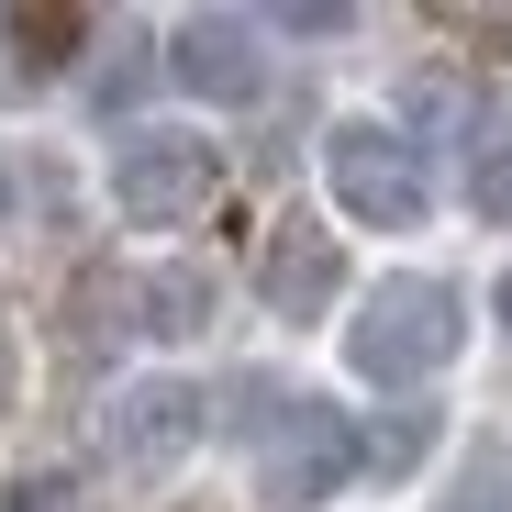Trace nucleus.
Segmentation results:
<instances>
[{"mask_svg": "<svg viewBox=\"0 0 512 512\" xmlns=\"http://www.w3.org/2000/svg\"><path fill=\"white\" fill-rule=\"evenodd\" d=\"M457 346H468L457 279H379V290L357 301V323H346V368H357L368 390L435 379V368H457Z\"/></svg>", "mask_w": 512, "mask_h": 512, "instance_id": "1", "label": "nucleus"}, {"mask_svg": "<svg viewBox=\"0 0 512 512\" xmlns=\"http://www.w3.org/2000/svg\"><path fill=\"white\" fill-rule=\"evenodd\" d=\"M0 223H12V156H0Z\"/></svg>", "mask_w": 512, "mask_h": 512, "instance_id": "13", "label": "nucleus"}, {"mask_svg": "<svg viewBox=\"0 0 512 512\" xmlns=\"http://www.w3.org/2000/svg\"><path fill=\"white\" fill-rule=\"evenodd\" d=\"M167 78L201 101H256L268 90V34H256L245 12H179V34H167Z\"/></svg>", "mask_w": 512, "mask_h": 512, "instance_id": "5", "label": "nucleus"}, {"mask_svg": "<svg viewBox=\"0 0 512 512\" xmlns=\"http://www.w3.org/2000/svg\"><path fill=\"white\" fill-rule=\"evenodd\" d=\"M446 512H512V446H479L468 457V479H457V501Z\"/></svg>", "mask_w": 512, "mask_h": 512, "instance_id": "9", "label": "nucleus"}, {"mask_svg": "<svg viewBox=\"0 0 512 512\" xmlns=\"http://www.w3.org/2000/svg\"><path fill=\"white\" fill-rule=\"evenodd\" d=\"M468 201H479L490 223H512V145H490V156H479V179H468Z\"/></svg>", "mask_w": 512, "mask_h": 512, "instance_id": "10", "label": "nucleus"}, {"mask_svg": "<svg viewBox=\"0 0 512 512\" xmlns=\"http://www.w3.org/2000/svg\"><path fill=\"white\" fill-rule=\"evenodd\" d=\"M357 457H379V468H412V457H423V423H379V446H357Z\"/></svg>", "mask_w": 512, "mask_h": 512, "instance_id": "11", "label": "nucleus"}, {"mask_svg": "<svg viewBox=\"0 0 512 512\" xmlns=\"http://www.w3.org/2000/svg\"><path fill=\"white\" fill-rule=\"evenodd\" d=\"M357 479V423L346 412H323V401H268L256 412V501H279V512H312Z\"/></svg>", "mask_w": 512, "mask_h": 512, "instance_id": "2", "label": "nucleus"}, {"mask_svg": "<svg viewBox=\"0 0 512 512\" xmlns=\"http://www.w3.org/2000/svg\"><path fill=\"white\" fill-rule=\"evenodd\" d=\"M201 423H212V401H201L190 379H134V390L112 401V457H123L134 479H156V468H179V457L201 446Z\"/></svg>", "mask_w": 512, "mask_h": 512, "instance_id": "6", "label": "nucleus"}, {"mask_svg": "<svg viewBox=\"0 0 512 512\" xmlns=\"http://www.w3.org/2000/svg\"><path fill=\"white\" fill-rule=\"evenodd\" d=\"M334 290H346V256H334V234H323V223H279L268 256H256V301H268L279 323H312Z\"/></svg>", "mask_w": 512, "mask_h": 512, "instance_id": "7", "label": "nucleus"}, {"mask_svg": "<svg viewBox=\"0 0 512 512\" xmlns=\"http://www.w3.org/2000/svg\"><path fill=\"white\" fill-rule=\"evenodd\" d=\"M323 179H334V201H346L368 234H412L423 212H435L423 156H412L390 123H334V134H323Z\"/></svg>", "mask_w": 512, "mask_h": 512, "instance_id": "4", "label": "nucleus"}, {"mask_svg": "<svg viewBox=\"0 0 512 512\" xmlns=\"http://www.w3.org/2000/svg\"><path fill=\"white\" fill-rule=\"evenodd\" d=\"M12 379H23V357H12V323H0V412H12Z\"/></svg>", "mask_w": 512, "mask_h": 512, "instance_id": "12", "label": "nucleus"}, {"mask_svg": "<svg viewBox=\"0 0 512 512\" xmlns=\"http://www.w3.org/2000/svg\"><path fill=\"white\" fill-rule=\"evenodd\" d=\"M501 323H512V279H501Z\"/></svg>", "mask_w": 512, "mask_h": 512, "instance_id": "14", "label": "nucleus"}, {"mask_svg": "<svg viewBox=\"0 0 512 512\" xmlns=\"http://www.w3.org/2000/svg\"><path fill=\"white\" fill-rule=\"evenodd\" d=\"M134 312H145V334H167V346L201 334V323H212V268H156V279L134 290Z\"/></svg>", "mask_w": 512, "mask_h": 512, "instance_id": "8", "label": "nucleus"}, {"mask_svg": "<svg viewBox=\"0 0 512 512\" xmlns=\"http://www.w3.org/2000/svg\"><path fill=\"white\" fill-rule=\"evenodd\" d=\"M212 190H223V156L201 134H123L112 145V212L134 234H179Z\"/></svg>", "mask_w": 512, "mask_h": 512, "instance_id": "3", "label": "nucleus"}]
</instances>
